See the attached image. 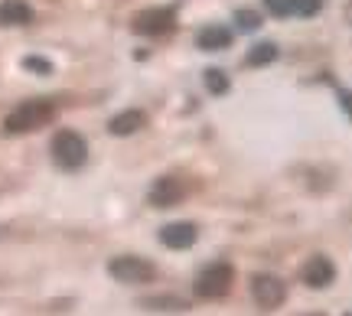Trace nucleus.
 <instances>
[{
	"mask_svg": "<svg viewBox=\"0 0 352 316\" xmlns=\"http://www.w3.org/2000/svg\"><path fill=\"white\" fill-rule=\"evenodd\" d=\"M340 102H342V108H346V111L352 114V95H349V91H342V95H340Z\"/></svg>",
	"mask_w": 352,
	"mask_h": 316,
	"instance_id": "aec40b11",
	"label": "nucleus"
},
{
	"mask_svg": "<svg viewBox=\"0 0 352 316\" xmlns=\"http://www.w3.org/2000/svg\"><path fill=\"white\" fill-rule=\"evenodd\" d=\"M173 23H176L173 7H151V10H140L131 26L140 36H160L166 30H173Z\"/></svg>",
	"mask_w": 352,
	"mask_h": 316,
	"instance_id": "0eeeda50",
	"label": "nucleus"
},
{
	"mask_svg": "<svg viewBox=\"0 0 352 316\" xmlns=\"http://www.w3.org/2000/svg\"><path fill=\"white\" fill-rule=\"evenodd\" d=\"M196 238H199V228L192 225V222H173V225L160 228V241H164L166 248H173V251H186V248H192Z\"/></svg>",
	"mask_w": 352,
	"mask_h": 316,
	"instance_id": "1a4fd4ad",
	"label": "nucleus"
},
{
	"mask_svg": "<svg viewBox=\"0 0 352 316\" xmlns=\"http://www.w3.org/2000/svg\"><path fill=\"white\" fill-rule=\"evenodd\" d=\"M50 150H52V160L63 166V170H78V166H85V160H88V144L76 131H59V134L52 137Z\"/></svg>",
	"mask_w": 352,
	"mask_h": 316,
	"instance_id": "f03ea898",
	"label": "nucleus"
},
{
	"mask_svg": "<svg viewBox=\"0 0 352 316\" xmlns=\"http://www.w3.org/2000/svg\"><path fill=\"white\" fill-rule=\"evenodd\" d=\"M277 59V46L274 43H261V46H254L252 52H248V59L245 63L248 65H271Z\"/></svg>",
	"mask_w": 352,
	"mask_h": 316,
	"instance_id": "4468645a",
	"label": "nucleus"
},
{
	"mask_svg": "<svg viewBox=\"0 0 352 316\" xmlns=\"http://www.w3.org/2000/svg\"><path fill=\"white\" fill-rule=\"evenodd\" d=\"M346 316H352V313H346Z\"/></svg>",
	"mask_w": 352,
	"mask_h": 316,
	"instance_id": "5701e85b",
	"label": "nucleus"
},
{
	"mask_svg": "<svg viewBox=\"0 0 352 316\" xmlns=\"http://www.w3.org/2000/svg\"><path fill=\"white\" fill-rule=\"evenodd\" d=\"M346 23L352 26V0H349V3H346Z\"/></svg>",
	"mask_w": 352,
	"mask_h": 316,
	"instance_id": "412c9836",
	"label": "nucleus"
},
{
	"mask_svg": "<svg viewBox=\"0 0 352 316\" xmlns=\"http://www.w3.org/2000/svg\"><path fill=\"white\" fill-rule=\"evenodd\" d=\"M140 306L147 310H189V304L183 297H173V293H160V297H144Z\"/></svg>",
	"mask_w": 352,
	"mask_h": 316,
	"instance_id": "ddd939ff",
	"label": "nucleus"
},
{
	"mask_svg": "<svg viewBox=\"0 0 352 316\" xmlns=\"http://www.w3.org/2000/svg\"><path fill=\"white\" fill-rule=\"evenodd\" d=\"M310 316H323V313H310Z\"/></svg>",
	"mask_w": 352,
	"mask_h": 316,
	"instance_id": "4be33fe9",
	"label": "nucleus"
},
{
	"mask_svg": "<svg viewBox=\"0 0 352 316\" xmlns=\"http://www.w3.org/2000/svg\"><path fill=\"white\" fill-rule=\"evenodd\" d=\"M52 117H56V104L52 102H23L3 117V131L7 134H26V131L50 124Z\"/></svg>",
	"mask_w": 352,
	"mask_h": 316,
	"instance_id": "f257e3e1",
	"label": "nucleus"
},
{
	"mask_svg": "<svg viewBox=\"0 0 352 316\" xmlns=\"http://www.w3.org/2000/svg\"><path fill=\"white\" fill-rule=\"evenodd\" d=\"M196 46L206 52H222L232 46V33H228L226 26H206V30H199V36H196Z\"/></svg>",
	"mask_w": 352,
	"mask_h": 316,
	"instance_id": "f8f14e48",
	"label": "nucleus"
},
{
	"mask_svg": "<svg viewBox=\"0 0 352 316\" xmlns=\"http://www.w3.org/2000/svg\"><path fill=\"white\" fill-rule=\"evenodd\" d=\"M108 274L121 284H151L157 278V267L144 258H134V254H121V258H111L108 261Z\"/></svg>",
	"mask_w": 352,
	"mask_h": 316,
	"instance_id": "20e7f679",
	"label": "nucleus"
},
{
	"mask_svg": "<svg viewBox=\"0 0 352 316\" xmlns=\"http://www.w3.org/2000/svg\"><path fill=\"white\" fill-rule=\"evenodd\" d=\"M33 20V7L26 0H0V26H26Z\"/></svg>",
	"mask_w": 352,
	"mask_h": 316,
	"instance_id": "9b49d317",
	"label": "nucleus"
},
{
	"mask_svg": "<svg viewBox=\"0 0 352 316\" xmlns=\"http://www.w3.org/2000/svg\"><path fill=\"white\" fill-rule=\"evenodd\" d=\"M186 192H189V186L179 177H160L151 186V192H147V203H151L153 209H170V205L183 203Z\"/></svg>",
	"mask_w": 352,
	"mask_h": 316,
	"instance_id": "423d86ee",
	"label": "nucleus"
},
{
	"mask_svg": "<svg viewBox=\"0 0 352 316\" xmlns=\"http://www.w3.org/2000/svg\"><path fill=\"white\" fill-rule=\"evenodd\" d=\"M202 82H206V89L212 91V95H226L228 85H232V82H228V76L222 72V69H209V72L202 76Z\"/></svg>",
	"mask_w": 352,
	"mask_h": 316,
	"instance_id": "2eb2a0df",
	"label": "nucleus"
},
{
	"mask_svg": "<svg viewBox=\"0 0 352 316\" xmlns=\"http://www.w3.org/2000/svg\"><path fill=\"white\" fill-rule=\"evenodd\" d=\"M235 23H239V30H258L261 26V13H254V10H248V7H241V10H235Z\"/></svg>",
	"mask_w": 352,
	"mask_h": 316,
	"instance_id": "dca6fc26",
	"label": "nucleus"
},
{
	"mask_svg": "<svg viewBox=\"0 0 352 316\" xmlns=\"http://www.w3.org/2000/svg\"><path fill=\"white\" fill-rule=\"evenodd\" d=\"M264 7L274 16H290L294 13V0H264Z\"/></svg>",
	"mask_w": 352,
	"mask_h": 316,
	"instance_id": "a211bd4d",
	"label": "nucleus"
},
{
	"mask_svg": "<svg viewBox=\"0 0 352 316\" xmlns=\"http://www.w3.org/2000/svg\"><path fill=\"white\" fill-rule=\"evenodd\" d=\"M23 65L30 69V72H43V76H50V72H52V65L46 63V59H39V56H26Z\"/></svg>",
	"mask_w": 352,
	"mask_h": 316,
	"instance_id": "6ab92c4d",
	"label": "nucleus"
},
{
	"mask_svg": "<svg viewBox=\"0 0 352 316\" xmlns=\"http://www.w3.org/2000/svg\"><path fill=\"white\" fill-rule=\"evenodd\" d=\"M140 127H147V114L138 111V108L114 114L111 121H108V131H111L114 137H127V134H134V131H140Z\"/></svg>",
	"mask_w": 352,
	"mask_h": 316,
	"instance_id": "9d476101",
	"label": "nucleus"
},
{
	"mask_svg": "<svg viewBox=\"0 0 352 316\" xmlns=\"http://www.w3.org/2000/svg\"><path fill=\"white\" fill-rule=\"evenodd\" d=\"M300 278L307 287L323 291V287H329V284L336 280V264L329 261L327 254H314V258H307V264L300 267Z\"/></svg>",
	"mask_w": 352,
	"mask_h": 316,
	"instance_id": "6e6552de",
	"label": "nucleus"
},
{
	"mask_svg": "<svg viewBox=\"0 0 352 316\" xmlns=\"http://www.w3.org/2000/svg\"><path fill=\"white\" fill-rule=\"evenodd\" d=\"M232 280H235V267L226 261H215V264L202 267V274L196 278V297L199 300H219L232 291Z\"/></svg>",
	"mask_w": 352,
	"mask_h": 316,
	"instance_id": "7ed1b4c3",
	"label": "nucleus"
},
{
	"mask_svg": "<svg viewBox=\"0 0 352 316\" xmlns=\"http://www.w3.org/2000/svg\"><path fill=\"white\" fill-rule=\"evenodd\" d=\"M252 297L261 310H277L287 300V284L274 274H254L252 278Z\"/></svg>",
	"mask_w": 352,
	"mask_h": 316,
	"instance_id": "39448f33",
	"label": "nucleus"
},
{
	"mask_svg": "<svg viewBox=\"0 0 352 316\" xmlns=\"http://www.w3.org/2000/svg\"><path fill=\"white\" fill-rule=\"evenodd\" d=\"M323 7V0H294V13H300V16H316Z\"/></svg>",
	"mask_w": 352,
	"mask_h": 316,
	"instance_id": "f3484780",
	"label": "nucleus"
}]
</instances>
